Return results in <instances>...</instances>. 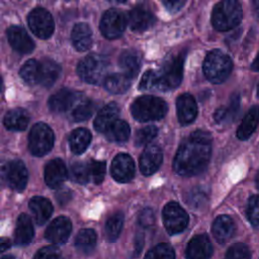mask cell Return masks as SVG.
I'll list each match as a JSON object with an SVG mask.
<instances>
[{
    "label": "cell",
    "mask_w": 259,
    "mask_h": 259,
    "mask_svg": "<svg viewBox=\"0 0 259 259\" xmlns=\"http://www.w3.org/2000/svg\"><path fill=\"white\" fill-rule=\"evenodd\" d=\"M1 259H14V257L11 255H6V256H3Z\"/></svg>",
    "instance_id": "obj_55"
},
{
    "label": "cell",
    "mask_w": 259,
    "mask_h": 259,
    "mask_svg": "<svg viewBox=\"0 0 259 259\" xmlns=\"http://www.w3.org/2000/svg\"><path fill=\"white\" fill-rule=\"evenodd\" d=\"M33 237V228L29 217L22 213L18 217L15 229V242L17 245L25 246L30 243Z\"/></svg>",
    "instance_id": "obj_28"
},
{
    "label": "cell",
    "mask_w": 259,
    "mask_h": 259,
    "mask_svg": "<svg viewBox=\"0 0 259 259\" xmlns=\"http://www.w3.org/2000/svg\"><path fill=\"white\" fill-rule=\"evenodd\" d=\"M235 232V224L229 215H220L218 217L212 225V235L215 240L224 244L229 241Z\"/></svg>",
    "instance_id": "obj_23"
},
{
    "label": "cell",
    "mask_w": 259,
    "mask_h": 259,
    "mask_svg": "<svg viewBox=\"0 0 259 259\" xmlns=\"http://www.w3.org/2000/svg\"><path fill=\"white\" fill-rule=\"evenodd\" d=\"M185 50L171 55L162 64L157 74V90L167 91L176 88L183 77V65L185 61Z\"/></svg>",
    "instance_id": "obj_2"
},
{
    "label": "cell",
    "mask_w": 259,
    "mask_h": 259,
    "mask_svg": "<svg viewBox=\"0 0 259 259\" xmlns=\"http://www.w3.org/2000/svg\"><path fill=\"white\" fill-rule=\"evenodd\" d=\"M252 4H253V7H254L256 15L259 17V0L258 1H253Z\"/></svg>",
    "instance_id": "obj_53"
},
{
    "label": "cell",
    "mask_w": 259,
    "mask_h": 259,
    "mask_svg": "<svg viewBox=\"0 0 259 259\" xmlns=\"http://www.w3.org/2000/svg\"><path fill=\"white\" fill-rule=\"evenodd\" d=\"M257 94H258V97H259V85H258V91H257Z\"/></svg>",
    "instance_id": "obj_56"
},
{
    "label": "cell",
    "mask_w": 259,
    "mask_h": 259,
    "mask_svg": "<svg viewBox=\"0 0 259 259\" xmlns=\"http://www.w3.org/2000/svg\"><path fill=\"white\" fill-rule=\"evenodd\" d=\"M225 259H251V253L245 244L237 243L229 248Z\"/></svg>",
    "instance_id": "obj_40"
},
{
    "label": "cell",
    "mask_w": 259,
    "mask_h": 259,
    "mask_svg": "<svg viewBox=\"0 0 259 259\" xmlns=\"http://www.w3.org/2000/svg\"><path fill=\"white\" fill-rule=\"evenodd\" d=\"M75 245L83 253L91 252L96 245V233L91 229L81 230L75 239Z\"/></svg>",
    "instance_id": "obj_32"
},
{
    "label": "cell",
    "mask_w": 259,
    "mask_h": 259,
    "mask_svg": "<svg viewBox=\"0 0 259 259\" xmlns=\"http://www.w3.org/2000/svg\"><path fill=\"white\" fill-rule=\"evenodd\" d=\"M256 186L259 189V171H258V173L256 175Z\"/></svg>",
    "instance_id": "obj_54"
},
{
    "label": "cell",
    "mask_w": 259,
    "mask_h": 259,
    "mask_svg": "<svg viewBox=\"0 0 259 259\" xmlns=\"http://www.w3.org/2000/svg\"><path fill=\"white\" fill-rule=\"evenodd\" d=\"M145 259H175V253L170 245L162 243L151 249Z\"/></svg>",
    "instance_id": "obj_38"
},
{
    "label": "cell",
    "mask_w": 259,
    "mask_h": 259,
    "mask_svg": "<svg viewBox=\"0 0 259 259\" xmlns=\"http://www.w3.org/2000/svg\"><path fill=\"white\" fill-rule=\"evenodd\" d=\"M138 221L141 227L150 228L155 223V214L151 208H144L138 217Z\"/></svg>",
    "instance_id": "obj_47"
},
{
    "label": "cell",
    "mask_w": 259,
    "mask_h": 259,
    "mask_svg": "<svg viewBox=\"0 0 259 259\" xmlns=\"http://www.w3.org/2000/svg\"><path fill=\"white\" fill-rule=\"evenodd\" d=\"M176 110L178 121L183 124L191 123L197 115V105L194 97L190 94H181L176 100Z\"/></svg>",
    "instance_id": "obj_16"
},
{
    "label": "cell",
    "mask_w": 259,
    "mask_h": 259,
    "mask_svg": "<svg viewBox=\"0 0 259 259\" xmlns=\"http://www.w3.org/2000/svg\"><path fill=\"white\" fill-rule=\"evenodd\" d=\"M135 174V163L131 156L120 153L114 157L111 163V175L117 182H127Z\"/></svg>",
    "instance_id": "obj_11"
},
{
    "label": "cell",
    "mask_w": 259,
    "mask_h": 259,
    "mask_svg": "<svg viewBox=\"0 0 259 259\" xmlns=\"http://www.w3.org/2000/svg\"><path fill=\"white\" fill-rule=\"evenodd\" d=\"M158 134V128L155 125H148L143 127L137 133L136 136V144L137 146H144L149 144L154 138H156Z\"/></svg>",
    "instance_id": "obj_42"
},
{
    "label": "cell",
    "mask_w": 259,
    "mask_h": 259,
    "mask_svg": "<svg viewBox=\"0 0 259 259\" xmlns=\"http://www.w3.org/2000/svg\"><path fill=\"white\" fill-rule=\"evenodd\" d=\"M8 185L17 191L25 188L27 183V170L21 161H11L3 169Z\"/></svg>",
    "instance_id": "obj_12"
},
{
    "label": "cell",
    "mask_w": 259,
    "mask_h": 259,
    "mask_svg": "<svg viewBox=\"0 0 259 259\" xmlns=\"http://www.w3.org/2000/svg\"><path fill=\"white\" fill-rule=\"evenodd\" d=\"M131 134L130 125L124 120H115L106 131V137L113 142H124Z\"/></svg>",
    "instance_id": "obj_35"
},
{
    "label": "cell",
    "mask_w": 259,
    "mask_h": 259,
    "mask_svg": "<svg viewBox=\"0 0 259 259\" xmlns=\"http://www.w3.org/2000/svg\"><path fill=\"white\" fill-rule=\"evenodd\" d=\"M251 68H252V70H254L256 72H259V53L257 54L255 60L251 64Z\"/></svg>",
    "instance_id": "obj_52"
},
{
    "label": "cell",
    "mask_w": 259,
    "mask_h": 259,
    "mask_svg": "<svg viewBox=\"0 0 259 259\" xmlns=\"http://www.w3.org/2000/svg\"><path fill=\"white\" fill-rule=\"evenodd\" d=\"M259 122V106H252L244 116L241 124L237 130V137L239 140L244 141L251 137L256 130Z\"/></svg>",
    "instance_id": "obj_26"
},
{
    "label": "cell",
    "mask_w": 259,
    "mask_h": 259,
    "mask_svg": "<svg viewBox=\"0 0 259 259\" xmlns=\"http://www.w3.org/2000/svg\"><path fill=\"white\" fill-rule=\"evenodd\" d=\"M208 201V195L204 188L202 187H193L186 194L187 204L195 210L203 209Z\"/></svg>",
    "instance_id": "obj_33"
},
{
    "label": "cell",
    "mask_w": 259,
    "mask_h": 259,
    "mask_svg": "<svg viewBox=\"0 0 259 259\" xmlns=\"http://www.w3.org/2000/svg\"><path fill=\"white\" fill-rule=\"evenodd\" d=\"M105 162L103 161H92L89 165L90 171V178L93 180L94 183L99 184L103 181L105 176Z\"/></svg>",
    "instance_id": "obj_43"
},
{
    "label": "cell",
    "mask_w": 259,
    "mask_h": 259,
    "mask_svg": "<svg viewBox=\"0 0 259 259\" xmlns=\"http://www.w3.org/2000/svg\"><path fill=\"white\" fill-rule=\"evenodd\" d=\"M232 68L231 58L220 50H213L208 53L202 65L204 76L214 84L224 82L231 74Z\"/></svg>",
    "instance_id": "obj_5"
},
{
    "label": "cell",
    "mask_w": 259,
    "mask_h": 259,
    "mask_svg": "<svg viewBox=\"0 0 259 259\" xmlns=\"http://www.w3.org/2000/svg\"><path fill=\"white\" fill-rule=\"evenodd\" d=\"M139 88L141 90H157L156 70H148L142 77Z\"/></svg>",
    "instance_id": "obj_44"
},
{
    "label": "cell",
    "mask_w": 259,
    "mask_h": 259,
    "mask_svg": "<svg viewBox=\"0 0 259 259\" xmlns=\"http://www.w3.org/2000/svg\"><path fill=\"white\" fill-rule=\"evenodd\" d=\"M211 154V136L202 130L191 133L178 148L173 169L182 176L200 173L208 164Z\"/></svg>",
    "instance_id": "obj_1"
},
{
    "label": "cell",
    "mask_w": 259,
    "mask_h": 259,
    "mask_svg": "<svg viewBox=\"0 0 259 259\" xmlns=\"http://www.w3.org/2000/svg\"><path fill=\"white\" fill-rule=\"evenodd\" d=\"M240 108V96L239 94H234L231 98L230 104L228 107H225V121L224 122H228L233 120Z\"/></svg>",
    "instance_id": "obj_45"
},
{
    "label": "cell",
    "mask_w": 259,
    "mask_h": 259,
    "mask_svg": "<svg viewBox=\"0 0 259 259\" xmlns=\"http://www.w3.org/2000/svg\"><path fill=\"white\" fill-rule=\"evenodd\" d=\"M243 11L237 1L226 0L219 2L212 10L211 23L217 30L227 31L236 27L242 20Z\"/></svg>",
    "instance_id": "obj_3"
},
{
    "label": "cell",
    "mask_w": 259,
    "mask_h": 259,
    "mask_svg": "<svg viewBox=\"0 0 259 259\" xmlns=\"http://www.w3.org/2000/svg\"><path fill=\"white\" fill-rule=\"evenodd\" d=\"M33 259H63V255L56 247L48 246L39 249Z\"/></svg>",
    "instance_id": "obj_46"
},
{
    "label": "cell",
    "mask_w": 259,
    "mask_h": 259,
    "mask_svg": "<svg viewBox=\"0 0 259 259\" xmlns=\"http://www.w3.org/2000/svg\"><path fill=\"white\" fill-rule=\"evenodd\" d=\"M71 177L77 183H81V184L87 183L90 178L89 165L81 162L75 163L71 168Z\"/></svg>",
    "instance_id": "obj_39"
},
{
    "label": "cell",
    "mask_w": 259,
    "mask_h": 259,
    "mask_svg": "<svg viewBox=\"0 0 259 259\" xmlns=\"http://www.w3.org/2000/svg\"><path fill=\"white\" fill-rule=\"evenodd\" d=\"M247 217L254 227H259V195H253L249 198Z\"/></svg>",
    "instance_id": "obj_41"
},
{
    "label": "cell",
    "mask_w": 259,
    "mask_h": 259,
    "mask_svg": "<svg viewBox=\"0 0 259 259\" xmlns=\"http://www.w3.org/2000/svg\"><path fill=\"white\" fill-rule=\"evenodd\" d=\"M7 37L11 47L20 54H28L34 49L31 37L21 26H10L7 29Z\"/></svg>",
    "instance_id": "obj_14"
},
{
    "label": "cell",
    "mask_w": 259,
    "mask_h": 259,
    "mask_svg": "<svg viewBox=\"0 0 259 259\" xmlns=\"http://www.w3.org/2000/svg\"><path fill=\"white\" fill-rule=\"evenodd\" d=\"M20 77L25 83L28 84H35L39 81V74H40V63L36 60H28L26 61L20 69Z\"/></svg>",
    "instance_id": "obj_34"
},
{
    "label": "cell",
    "mask_w": 259,
    "mask_h": 259,
    "mask_svg": "<svg viewBox=\"0 0 259 259\" xmlns=\"http://www.w3.org/2000/svg\"><path fill=\"white\" fill-rule=\"evenodd\" d=\"M72 230V224L66 217L55 219L46 230V238L56 245L63 244L67 241Z\"/></svg>",
    "instance_id": "obj_13"
},
{
    "label": "cell",
    "mask_w": 259,
    "mask_h": 259,
    "mask_svg": "<svg viewBox=\"0 0 259 259\" xmlns=\"http://www.w3.org/2000/svg\"><path fill=\"white\" fill-rule=\"evenodd\" d=\"M60 66L53 60H44L40 63V74L38 83L44 87H51L60 75Z\"/></svg>",
    "instance_id": "obj_29"
},
{
    "label": "cell",
    "mask_w": 259,
    "mask_h": 259,
    "mask_svg": "<svg viewBox=\"0 0 259 259\" xmlns=\"http://www.w3.org/2000/svg\"><path fill=\"white\" fill-rule=\"evenodd\" d=\"M127 23L134 31H144L155 23V16L149 10L136 7L128 13Z\"/></svg>",
    "instance_id": "obj_19"
},
{
    "label": "cell",
    "mask_w": 259,
    "mask_h": 259,
    "mask_svg": "<svg viewBox=\"0 0 259 259\" xmlns=\"http://www.w3.org/2000/svg\"><path fill=\"white\" fill-rule=\"evenodd\" d=\"M54 145V133L46 123H35L28 137L29 151L34 156H44Z\"/></svg>",
    "instance_id": "obj_7"
},
{
    "label": "cell",
    "mask_w": 259,
    "mask_h": 259,
    "mask_svg": "<svg viewBox=\"0 0 259 259\" xmlns=\"http://www.w3.org/2000/svg\"><path fill=\"white\" fill-rule=\"evenodd\" d=\"M163 160L162 150L157 145H151L145 149L140 158V169L144 175H152L160 167Z\"/></svg>",
    "instance_id": "obj_17"
},
{
    "label": "cell",
    "mask_w": 259,
    "mask_h": 259,
    "mask_svg": "<svg viewBox=\"0 0 259 259\" xmlns=\"http://www.w3.org/2000/svg\"><path fill=\"white\" fill-rule=\"evenodd\" d=\"M130 78L124 74H111L108 75L104 81L105 89L112 94H121L130 87Z\"/></svg>",
    "instance_id": "obj_31"
},
{
    "label": "cell",
    "mask_w": 259,
    "mask_h": 259,
    "mask_svg": "<svg viewBox=\"0 0 259 259\" xmlns=\"http://www.w3.org/2000/svg\"><path fill=\"white\" fill-rule=\"evenodd\" d=\"M71 39L74 48L79 52L87 51L92 44V31L87 23H77L71 33Z\"/></svg>",
    "instance_id": "obj_21"
},
{
    "label": "cell",
    "mask_w": 259,
    "mask_h": 259,
    "mask_svg": "<svg viewBox=\"0 0 259 259\" xmlns=\"http://www.w3.org/2000/svg\"><path fill=\"white\" fill-rule=\"evenodd\" d=\"M77 72L84 82L99 84L108 76V61L102 55L90 54L80 61Z\"/></svg>",
    "instance_id": "obj_6"
},
{
    "label": "cell",
    "mask_w": 259,
    "mask_h": 259,
    "mask_svg": "<svg viewBox=\"0 0 259 259\" xmlns=\"http://www.w3.org/2000/svg\"><path fill=\"white\" fill-rule=\"evenodd\" d=\"M28 26L39 38H49L54 31V20L49 11L37 7L30 11L27 17Z\"/></svg>",
    "instance_id": "obj_10"
},
{
    "label": "cell",
    "mask_w": 259,
    "mask_h": 259,
    "mask_svg": "<svg viewBox=\"0 0 259 259\" xmlns=\"http://www.w3.org/2000/svg\"><path fill=\"white\" fill-rule=\"evenodd\" d=\"M142 58L140 54L135 50H127L121 53L118 59V64L123 74L130 79L134 78L140 71Z\"/></svg>",
    "instance_id": "obj_24"
},
{
    "label": "cell",
    "mask_w": 259,
    "mask_h": 259,
    "mask_svg": "<svg viewBox=\"0 0 259 259\" xmlns=\"http://www.w3.org/2000/svg\"><path fill=\"white\" fill-rule=\"evenodd\" d=\"M90 142H91V134L86 128L75 130L69 138L71 151L76 155L82 154L88 148Z\"/></svg>",
    "instance_id": "obj_30"
},
{
    "label": "cell",
    "mask_w": 259,
    "mask_h": 259,
    "mask_svg": "<svg viewBox=\"0 0 259 259\" xmlns=\"http://www.w3.org/2000/svg\"><path fill=\"white\" fill-rule=\"evenodd\" d=\"M144 246V236L142 234H139L136 236L135 240V248H134V256H138Z\"/></svg>",
    "instance_id": "obj_50"
},
{
    "label": "cell",
    "mask_w": 259,
    "mask_h": 259,
    "mask_svg": "<svg viewBox=\"0 0 259 259\" xmlns=\"http://www.w3.org/2000/svg\"><path fill=\"white\" fill-rule=\"evenodd\" d=\"M163 222L167 232L171 235L181 233L188 224L186 211L175 201L168 202L163 208Z\"/></svg>",
    "instance_id": "obj_8"
},
{
    "label": "cell",
    "mask_w": 259,
    "mask_h": 259,
    "mask_svg": "<svg viewBox=\"0 0 259 259\" xmlns=\"http://www.w3.org/2000/svg\"><path fill=\"white\" fill-rule=\"evenodd\" d=\"M119 108L116 103L110 102L106 104L101 110L97 113L94 120V127L100 133H106L110 125L116 120L118 115Z\"/></svg>",
    "instance_id": "obj_20"
},
{
    "label": "cell",
    "mask_w": 259,
    "mask_h": 259,
    "mask_svg": "<svg viewBox=\"0 0 259 259\" xmlns=\"http://www.w3.org/2000/svg\"><path fill=\"white\" fill-rule=\"evenodd\" d=\"M132 114L135 119L145 122L162 118L167 112L166 102L156 96L145 95L138 97L132 104Z\"/></svg>",
    "instance_id": "obj_4"
},
{
    "label": "cell",
    "mask_w": 259,
    "mask_h": 259,
    "mask_svg": "<svg viewBox=\"0 0 259 259\" xmlns=\"http://www.w3.org/2000/svg\"><path fill=\"white\" fill-rule=\"evenodd\" d=\"M10 247V241L6 238H1L0 240V249L1 252H4L6 249H8Z\"/></svg>",
    "instance_id": "obj_51"
},
{
    "label": "cell",
    "mask_w": 259,
    "mask_h": 259,
    "mask_svg": "<svg viewBox=\"0 0 259 259\" xmlns=\"http://www.w3.org/2000/svg\"><path fill=\"white\" fill-rule=\"evenodd\" d=\"M75 94L69 89L63 88L58 92L54 93L48 101L49 108L54 112H64L67 111L75 102Z\"/></svg>",
    "instance_id": "obj_22"
},
{
    "label": "cell",
    "mask_w": 259,
    "mask_h": 259,
    "mask_svg": "<svg viewBox=\"0 0 259 259\" xmlns=\"http://www.w3.org/2000/svg\"><path fill=\"white\" fill-rule=\"evenodd\" d=\"M123 225V214L115 212L108 218L105 224V234L109 241H114L118 238Z\"/></svg>",
    "instance_id": "obj_36"
},
{
    "label": "cell",
    "mask_w": 259,
    "mask_h": 259,
    "mask_svg": "<svg viewBox=\"0 0 259 259\" xmlns=\"http://www.w3.org/2000/svg\"><path fill=\"white\" fill-rule=\"evenodd\" d=\"M212 253V246L205 234L193 237L186 247L187 259H209Z\"/></svg>",
    "instance_id": "obj_15"
},
{
    "label": "cell",
    "mask_w": 259,
    "mask_h": 259,
    "mask_svg": "<svg viewBox=\"0 0 259 259\" xmlns=\"http://www.w3.org/2000/svg\"><path fill=\"white\" fill-rule=\"evenodd\" d=\"M71 198H72V192L68 188L59 189L56 194V199L58 200L59 204H61V205L67 204L71 200Z\"/></svg>",
    "instance_id": "obj_48"
},
{
    "label": "cell",
    "mask_w": 259,
    "mask_h": 259,
    "mask_svg": "<svg viewBox=\"0 0 259 259\" xmlns=\"http://www.w3.org/2000/svg\"><path fill=\"white\" fill-rule=\"evenodd\" d=\"M127 19L118 9H108L102 16L100 21V30L104 37L113 39L119 37L126 25Z\"/></svg>",
    "instance_id": "obj_9"
},
{
    "label": "cell",
    "mask_w": 259,
    "mask_h": 259,
    "mask_svg": "<svg viewBox=\"0 0 259 259\" xmlns=\"http://www.w3.org/2000/svg\"><path fill=\"white\" fill-rule=\"evenodd\" d=\"M67 178V169L61 159L50 161L45 168V181L51 188H59Z\"/></svg>",
    "instance_id": "obj_18"
},
{
    "label": "cell",
    "mask_w": 259,
    "mask_h": 259,
    "mask_svg": "<svg viewBox=\"0 0 259 259\" xmlns=\"http://www.w3.org/2000/svg\"><path fill=\"white\" fill-rule=\"evenodd\" d=\"M93 109H94L93 103L90 100L86 99V100L78 103L74 107V109L72 110V114H71L72 118L77 122L86 120L92 115Z\"/></svg>",
    "instance_id": "obj_37"
},
{
    "label": "cell",
    "mask_w": 259,
    "mask_h": 259,
    "mask_svg": "<svg viewBox=\"0 0 259 259\" xmlns=\"http://www.w3.org/2000/svg\"><path fill=\"white\" fill-rule=\"evenodd\" d=\"M29 208L37 225L45 224L53 212V205L50 200L41 196H34L29 200Z\"/></svg>",
    "instance_id": "obj_25"
},
{
    "label": "cell",
    "mask_w": 259,
    "mask_h": 259,
    "mask_svg": "<svg viewBox=\"0 0 259 259\" xmlns=\"http://www.w3.org/2000/svg\"><path fill=\"white\" fill-rule=\"evenodd\" d=\"M185 4V1L175 0V1H163V5L167 8L170 12H177L182 8V6Z\"/></svg>",
    "instance_id": "obj_49"
},
{
    "label": "cell",
    "mask_w": 259,
    "mask_h": 259,
    "mask_svg": "<svg viewBox=\"0 0 259 259\" xmlns=\"http://www.w3.org/2000/svg\"><path fill=\"white\" fill-rule=\"evenodd\" d=\"M3 122L5 127L9 131H23L29 122V115L26 110L15 108L5 114Z\"/></svg>",
    "instance_id": "obj_27"
}]
</instances>
